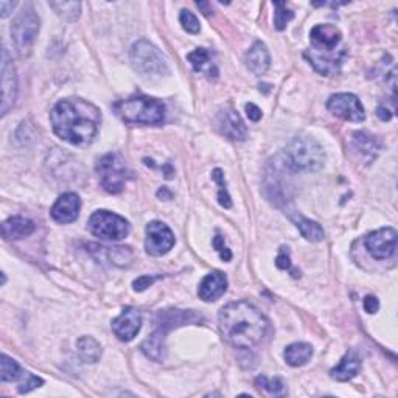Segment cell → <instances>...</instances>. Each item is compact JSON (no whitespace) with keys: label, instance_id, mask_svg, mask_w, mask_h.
<instances>
[{"label":"cell","instance_id":"cell-1","mask_svg":"<svg viewBox=\"0 0 398 398\" xmlns=\"http://www.w3.org/2000/svg\"><path fill=\"white\" fill-rule=\"evenodd\" d=\"M102 114L84 100H61L50 112L55 134L75 146L91 145L98 133Z\"/></svg>","mask_w":398,"mask_h":398},{"label":"cell","instance_id":"cell-2","mask_svg":"<svg viewBox=\"0 0 398 398\" xmlns=\"http://www.w3.org/2000/svg\"><path fill=\"white\" fill-rule=\"evenodd\" d=\"M218 323L224 339L235 348L255 347L269 327L261 311L245 301L226 305L218 314Z\"/></svg>","mask_w":398,"mask_h":398},{"label":"cell","instance_id":"cell-3","mask_svg":"<svg viewBox=\"0 0 398 398\" xmlns=\"http://www.w3.org/2000/svg\"><path fill=\"white\" fill-rule=\"evenodd\" d=\"M311 48L303 53L316 72L333 77L339 72L345 58V48L341 47L342 35L334 25H316L310 33Z\"/></svg>","mask_w":398,"mask_h":398},{"label":"cell","instance_id":"cell-4","mask_svg":"<svg viewBox=\"0 0 398 398\" xmlns=\"http://www.w3.org/2000/svg\"><path fill=\"white\" fill-rule=\"evenodd\" d=\"M282 165L291 171H316L323 167L325 153L316 140L297 137L282 154Z\"/></svg>","mask_w":398,"mask_h":398},{"label":"cell","instance_id":"cell-5","mask_svg":"<svg viewBox=\"0 0 398 398\" xmlns=\"http://www.w3.org/2000/svg\"><path fill=\"white\" fill-rule=\"evenodd\" d=\"M118 117L129 124H160L165 118V106L151 97L139 95L115 104Z\"/></svg>","mask_w":398,"mask_h":398},{"label":"cell","instance_id":"cell-6","mask_svg":"<svg viewBox=\"0 0 398 398\" xmlns=\"http://www.w3.org/2000/svg\"><path fill=\"white\" fill-rule=\"evenodd\" d=\"M129 59L134 70L143 77H164L170 73L165 56L159 48L145 39L137 41L129 52Z\"/></svg>","mask_w":398,"mask_h":398},{"label":"cell","instance_id":"cell-7","mask_svg":"<svg viewBox=\"0 0 398 398\" xmlns=\"http://www.w3.org/2000/svg\"><path fill=\"white\" fill-rule=\"evenodd\" d=\"M41 28L39 16L31 6H25L22 12H19L11 25L12 44L17 50L19 56H27L37 37Z\"/></svg>","mask_w":398,"mask_h":398},{"label":"cell","instance_id":"cell-8","mask_svg":"<svg viewBox=\"0 0 398 398\" xmlns=\"http://www.w3.org/2000/svg\"><path fill=\"white\" fill-rule=\"evenodd\" d=\"M97 174L103 189L117 195L124 189V184L128 180V170L124 165V160L115 153L104 154L97 164Z\"/></svg>","mask_w":398,"mask_h":398},{"label":"cell","instance_id":"cell-9","mask_svg":"<svg viewBox=\"0 0 398 398\" xmlns=\"http://www.w3.org/2000/svg\"><path fill=\"white\" fill-rule=\"evenodd\" d=\"M91 232L102 240L118 241L129 234V222L123 216L108 210H98L87 222Z\"/></svg>","mask_w":398,"mask_h":398},{"label":"cell","instance_id":"cell-10","mask_svg":"<svg viewBox=\"0 0 398 398\" xmlns=\"http://www.w3.org/2000/svg\"><path fill=\"white\" fill-rule=\"evenodd\" d=\"M327 108L333 115L344 118L347 122H363L366 118V112L359 98L353 93H336L327 102Z\"/></svg>","mask_w":398,"mask_h":398},{"label":"cell","instance_id":"cell-11","mask_svg":"<svg viewBox=\"0 0 398 398\" xmlns=\"http://www.w3.org/2000/svg\"><path fill=\"white\" fill-rule=\"evenodd\" d=\"M174 235L167 224L160 221H151L146 226L145 249L153 257H162L168 254L174 246Z\"/></svg>","mask_w":398,"mask_h":398},{"label":"cell","instance_id":"cell-12","mask_svg":"<svg viewBox=\"0 0 398 398\" xmlns=\"http://www.w3.org/2000/svg\"><path fill=\"white\" fill-rule=\"evenodd\" d=\"M366 249L375 260H386L394 255L397 247V230L392 227L378 229L366 236Z\"/></svg>","mask_w":398,"mask_h":398},{"label":"cell","instance_id":"cell-13","mask_svg":"<svg viewBox=\"0 0 398 398\" xmlns=\"http://www.w3.org/2000/svg\"><path fill=\"white\" fill-rule=\"evenodd\" d=\"M17 97V77L16 68L10 61L6 48L2 50V115L8 114V111L15 106Z\"/></svg>","mask_w":398,"mask_h":398},{"label":"cell","instance_id":"cell-14","mask_svg":"<svg viewBox=\"0 0 398 398\" xmlns=\"http://www.w3.org/2000/svg\"><path fill=\"white\" fill-rule=\"evenodd\" d=\"M142 328V314L135 308L126 307L112 321V332L123 342L133 341Z\"/></svg>","mask_w":398,"mask_h":398},{"label":"cell","instance_id":"cell-15","mask_svg":"<svg viewBox=\"0 0 398 398\" xmlns=\"http://www.w3.org/2000/svg\"><path fill=\"white\" fill-rule=\"evenodd\" d=\"M79 209L81 201L77 193H64V195H61L56 199L50 214H52V218L56 222L70 224L78 220Z\"/></svg>","mask_w":398,"mask_h":398},{"label":"cell","instance_id":"cell-16","mask_svg":"<svg viewBox=\"0 0 398 398\" xmlns=\"http://www.w3.org/2000/svg\"><path fill=\"white\" fill-rule=\"evenodd\" d=\"M159 317V327L158 332L164 336L173 328L187 325V323H198L202 321V317L195 311H182V310H165L160 311L158 314Z\"/></svg>","mask_w":398,"mask_h":398},{"label":"cell","instance_id":"cell-17","mask_svg":"<svg viewBox=\"0 0 398 398\" xmlns=\"http://www.w3.org/2000/svg\"><path fill=\"white\" fill-rule=\"evenodd\" d=\"M227 290V277L220 271H214L207 274L199 285L198 296L204 302H215L220 298Z\"/></svg>","mask_w":398,"mask_h":398},{"label":"cell","instance_id":"cell-18","mask_svg":"<svg viewBox=\"0 0 398 398\" xmlns=\"http://www.w3.org/2000/svg\"><path fill=\"white\" fill-rule=\"evenodd\" d=\"M218 128L230 140H245L247 137L246 124L243 123L238 112L224 111L218 115Z\"/></svg>","mask_w":398,"mask_h":398},{"label":"cell","instance_id":"cell-19","mask_svg":"<svg viewBox=\"0 0 398 398\" xmlns=\"http://www.w3.org/2000/svg\"><path fill=\"white\" fill-rule=\"evenodd\" d=\"M361 366H363V361H361L359 354L354 350H350L344 354V358L341 359V363L336 366L334 369H332V372H330V377L341 383L348 381V379H352L358 375L361 370Z\"/></svg>","mask_w":398,"mask_h":398},{"label":"cell","instance_id":"cell-20","mask_svg":"<svg viewBox=\"0 0 398 398\" xmlns=\"http://www.w3.org/2000/svg\"><path fill=\"white\" fill-rule=\"evenodd\" d=\"M246 66L255 75H263L271 66V56L263 42H255L246 53Z\"/></svg>","mask_w":398,"mask_h":398},{"label":"cell","instance_id":"cell-21","mask_svg":"<svg viewBox=\"0 0 398 398\" xmlns=\"http://www.w3.org/2000/svg\"><path fill=\"white\" fill-rule=\"evenodd\" d=\"M35 232V222L28 218L12 216L2 224V235L5 240H22Z\"/></svg>","mask_w":398,"mask_h":398},{"label":"cell","instance_id":"cell-22","mask_svg":"<svg viewBox=\"0 0 398 398\" xmlns=\"http://www.w3.org/2000/svg\"><path fill=\"white\" fill-rule=\"evenodd\" d=\"M352 142H353V148L363 155H367L369 159L372 158L375 159L377 154L379 153V149H381V140L369 133H364V131H358V133H354Z\"/></svg>","mask_w":398,"mask_h":398},{"label":"cell","instance_id":"cell-23","mask_svg":"<svg viewBox=\"0 0 398 398\" xmlns=\"http://www.w3.org/2000/svg\"><path fill=\"white\" fill-rule=\"evenodd\" d=\"M283 357L286 364H290L291 367H301L307 364L313 357V347L307 342H294V344L285 348Z\"/></svg>","mask_w":398,"mask_h":398},{"label":"cell","instance_id":"cell-24","mask_svg":"<svg viewBox=\"0 0 398 398\" xmlns=\"http://www.w3.org/2000/svg\"><path fill=\"white\" fill-rule=\"evenodd\" d=\"M290 218L305 240H308L311 243H319L323 240V236H325L323 229L316 221H311L308 218H305L298 214L291 215Z\"/></svg>","mask_w":398,"mask_h":398},{"label":"cell","instance_id":"cell-25","mask_svg":"<svg viewBox=\"0 0 398 398\" xmlns=\"http://www.w3.org/2000/svg\"><path fill=\"white\" fill-rule=\"evenodd\" d=\"M187 59L190 61L195 72H205L210 78L211 75H214V78L218 75L216 67L214 66V62H211V55L205 48H196L195 52L187 55Z\"/></svg>","mask_w":398,"mask_h":398},{"label":"cell","instance_id":"cell-26","mask_svg":"<svg viewBox=\"0 0 398 398\" xmlns=\"http://www.w3.org/2000/svg\"><path fill=\"white\" fill-rule=\"evenodd\" d=\"M77 348L79 358L83 359V363L93 364L102 358V345H100L95 339L91 338V336H83V338H79L77 342Z\"/></svg>","mask_w":398,"mask_h":398},{"label":"cell","instance_id":"cell-27","mask_svg":"<svg viewBox=\"0 0 398 398\" xmlns=\"http://www.w3.org/2000/svg\"><path fill=\"white\" fill-rule=\"evenodd\" d=\"M165 338L160 332H155L142 344V352L153 361H162L165 357Z\"/></svg>","mask_w":398,"mask_h":398},{"label":"cell","instance_id":"cell-28","mask_svg":"<svg viewBox=\"0 0 398 398\" xmlns=\"http://www.w3.org/2000/svg\"><path fill=\"white\" fill-rule=\"evenodd\" d=\"M23 373L25 372L21 369V366H19L15 359L6 357V354L0 357V379H2L3 383L17 381L19 378L23 377Z\"/></svg>","mask_w":398,"mask_h":398},{"label":"cell","instance_id":"cell-29","mask_svg":"<svg viewBox=\"0 0 398 398\" xmlns=\"http://www.w3.org/2000/svg\"><path fill=\"white\" fill-rule=\"evenodd\" d=\"M48 6L55 10L56 15L68 22H75L81 15V3L79 2H48Z\"/></svg>","mask_w":398,"mask_h":398},{"label":"cell","instance_id":"cell-30","mask_svg":"<svg viewBox=\"0 0 398 398\" xmlns=\"http://www.w3.org/2000/svg\"><path fill=\"white\" fill-rule=\"evenodd\" d=\"M255 388L265 390L274 397L285 394V383L280 378H267L265 375H260L255 378Z\"/></svg>","mask_w":398,"mask_h":398},{"label":"cell","instance_id":"cell-31","mask_svg":"<svg viewBox=\"0 0 398 398\" xmlns=\"http://www.w3.org/2000/svg\"><path fill=\"white\" fill-rule=\"evenodd\" d=\"M108 257L111 260V263L123 267V266H128L131 261H133L134 254L129 247L117 246V247H108Z\"/></svg>","mask_w":398,"mask_h":398},{"label":"cell","instance_id":"cell-32","mask_svg":"<svg viewBox=\"0 0 398 398\" xmlns=\"http://www.w3.org/2000/svg\"><path fill=\"white\" fill-rule=\"evenodd\" d=\"M274 8H276V12H274V27H276V30L282 31L286 28V25L292 21L294 12L286 8L283 2H274Z\"/></svg>","mask_w":398,"mask_h":398},{"label":"cell","instance_id":"cell-33","mask_svg":"<svg viewBox=\"0 0 398 398\" xmlns=\"http://www.w3.org/2000/svg\"><path fill=\"white\" fill-rule=\"evenodd\" d=\"M211 178H214L218 187H220V189H218V201H220V204L222 205L224 209H230L232 207V201H230V196H229L227 189H226V180H224L222 171L215 170L214 174H211Z\"/></svg>","mask_w":398,"mask_h":398},{"label":"cell","instance_id":"cell-34","mask_svg":"<svg viewBox=\"0 0 398 398\" xmlns=\"http://www.w3.org/2000/svg\"><path fill=\"white\" fill-rule=\"evenodd\" d=\"M179 21H180V25H182V28L187 31V33L196 35V33H199V30H201V25H199L198 17L189 10L180 11Z\"/></svg>","mask_w":398,"mask_h":398},{"label":"cell","instance_id":"cell-35","mask_svg":"<svg viewBox=\"0 0 398 398\" xmlns=\"http://www.w3.org/2000/svg\"><path fill=\"white\" fill-rule=\"evenodd\" d=\"M44 384V379L39 378V377H36L33 375V373H30V372H25L23 373V381L19 384V394H28V392L31 390H35L37 388H41V386Z\"/></svg>","mask_w":398,"mask_h":398},{"label":"cell","instance_id":"cell-36","mask_svg":"<svg viewBox=\"0 0 398 398\" xmlns=\"http://www.w3.org/2000/svg\"><path fill=\"white\" fill-rule=\"evenodd\" d=\"M214 246L215 249L218 251V254H220V257L221 260L224 261H229L230 258H232V252L229 251V247L224 245V238L221 235H216L215 238H214Z\"/></svg>","mask_w":398,"mask_h":398},{"label":"cell","instance_id":"cell-37","mask_svg":"<svg viewBox=\"0 0 398 398\" xmlns=\"http://www.w3.org/2000/svg\"><path fill=\"white\" fill-rule=\"evenodd\" d=\"M276 265L278 269H290L291 267V258H290V251L288 247H282L280 249V254L276 260Z\"/></svg>","mask_w":398,"mask_h":398},{"label":"cell","instance_id":"cell-38","mask_svg":"<svg viewBox=\"0 0 398 398\" xmlns=\"http://www.w3.org/2000/svg\"><path fill=\"white\" fill-rule=\"evenodd\" d=\"M155 280H158V277H149V276H142L139 277L137 280H134V290L135 291H145L148 286H151Z\"/></svg>","mask_w":398,"mask_h":398},{"label":"cell","instance_id":"cell-39","mask_svg":"<svg viewBox=\"0 0 398 398\" xmlns=\"http://www.w3.org/2000/svg\"><path fill=\"white\" fill-rule=\"evenodd\" d=\"M378 308H379V302L375 296H367L364 298V310L367 311V313L369 314L377 313Z\"/></svg>","mask_w":398,"mask_h":398},{"label":"cell","instance_id":"cell-40","mask_svg":"<svg viewBox=\"0 0 398 398\" xmlns=\"http://www.w3.org/2000/svg\"><path fill=\"white\" fill-rule=\"evenodd\" d=\"M246 114L249 117V120H252V122H258L261 118V111L254 103L246 104Z\"/></svg>","mask_w":398,"mask_h":398},{"label":"cell","instance_id":"cell-41","mask_svg":"<svg viewBox=\"0 0 398 398\" xmlns=\"http://www.w3.org/2000/svg\"><path fill=\"white\" fill-rule=\"evenodd\" d=\"M17 6V2H0V12H2V17H8L10 16V12H12V10H15Z\"/></svg>","mask_w":398,"mask_h":398},{"label":"cell","instance_id":"cell-42","mask_svg":"<svg viewBox=\"0 0 398 398\" xmlns=\"http://www.w3.org/2000/svg\"><path fill=\"white\" fill-rule=\"evenodd\" d=\"M377 115L381 122H389L392 118V112L388 108H384V106H379L377 109Z\"/></svg>","mask_w":398,"mask_h":398}]
</instances>
